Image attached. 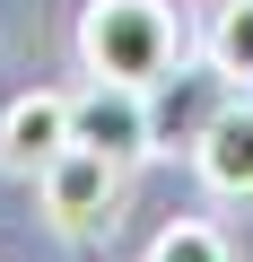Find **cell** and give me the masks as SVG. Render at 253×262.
Instances as JSON below:
<instances>
[{
    "label": "cell",
    "mask_w": 253,
    "mask_h": 262,
    "mask_svg": "<svg viewBox=\"0 0 253 262\" xmlns=\"http://www.w3.org/2000/svg\"><path fill=\"white\" fill-rule=\"evenodd\" d=\"M183 158H192V175H201L210 201H253V88H236L210 114V131H201Z\"/></svg>",
    "instance_id": "cell-5"
},
{
    "label": "cell",
    "mask_w": 253,
    "mask_h": 262,
    "mask_svg": "<svg viewBox=\"0 0 253 262\" xmlns=\"http://www.w3.org/2000/svg\"><path fill=\"white\" fill-rule=\"evenodd\" d=\"M70 131L87 149L122 158V166H149L157 158V114H149V88H131V79H87L70 96Z\"/></svg>",
    "instance_id": "cell-3"
},
{
    "label": "cell",
    "mask_w": 253,
    "mask_h": 262,
    "mask_svg": "<svg viewBox=\"0 0 253 262\" xmlns=\"http://www.w3.org/2000/svg\"><path fill=\"white\" fill-rule=\"evenodd\" d=\"M183 61H192V27H183L175 0H87L79 9V70L87 79L157 88Z\"/></svg>",
    "instance_id": "cell-1"
},
{
    "label": "cell",
    "mask_w": 253,
    "mask_h": 262,
    "mask_svg": "<svg viewBox=\"0 0 253 262\" xmlns=\"http://www.w3.org/2000/svg\"><path fill=\"white\" fill-rule=\"evenodd\" d=\"M140 262H244V253H236V236L218 219H166Z\"/></svg>",
    "instance_id": "cell-8"
},
{
    "label": "cell",
    "mask_w": 253,
    "mask_h": 262,
    "mask_svg": "<svg viewBox=\"0 0 253 262\" xmlns=\"http://www.w3.org/2000/svg\"><path fill=\"white\" fill-rule=\"evenodd\" d=\"M122 158H105V149H87V140H70L44 175H35V201H44V219L61 227V236H105L113 227V210H122Z\"/></svg>",
    "instance_id": "cell-2"
},
{
    "label": "cell",
    "mask_w": 253,
    "mask_h": 262,
    "mask_svg": "<svg viewBox=\"0 0 253 262\" xmlns=\"http://www.w3.org/2000/svg\"><path fill=\"white\" fill-rule=\"evenodd\" d=\"M70 140H79V131H70V96H61V88H27V96L0 105V175L35 184Z\"/></svg>",
    "instance_id": "cell-4"
},
{
    "label": "cell",
    "mask_w": 253,
    "mask_h": 262,
    "mask_svg": "<svg viewBox=\"0 0 253 262\" xmlns=\"http://www.w3.org/2000/svg\"><path fill=\"white\" fill-rule=\"evenodd\" d=\"M201 61H210L227 88H253V0H218V9H210Z\"/></svg>",
    "instance_id": "cell-7"
},
{
    "label": "cell",
    "mask_w": 253,
    "mask_h": 262,
    "mask_svg": "<svg viewBox=\"0 0 253 262\" xmlns=\"http://www.w3.org/2000/svg\"><path fill=\"white\" fill-rule=\"evenodd\" d=\"M236 88L210 70V61H183V70H166L157 88H149V114H157V149H192L201 131H210V114L227 105Z\"/></svg>",
    "instance_id": "cell-6"
}]
</instances>
